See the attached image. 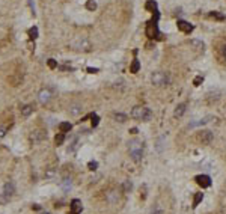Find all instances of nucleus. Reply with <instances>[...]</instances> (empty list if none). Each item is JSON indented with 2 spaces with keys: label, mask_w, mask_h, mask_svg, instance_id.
I'll list each match as a JSON object with an SVG mask.
<instances>
[{
  "label": "nucleus",
  "mask_w": 226,
  "mask_h": 214,
  "mask_svg": "<svg viewBox=\"0 0 226 214\" xmlns=\"http://www.w3.org/2000/svg\"><path fill=\"white\" fill-rule=\"evenodd\" d=\"M128 152H130V157L133 161L139 163L143 157V143L137 139H133L128 142Z\"/></svg>",
  "instance_id": "nucleus-1"
},
{
  "label": "nucleus",
  "mask_w": 226,
  "mask_h": 214,
  "mask_svg": "<svg viewBox=\"0 0 226 214\" xmlns=\"http://www.w3.org/2000/svg\"><path fill=\"white\" fill-rule=\"evenodd\" d=\"M70 47L73 50L76 51H80V53H87L92 50V44H90V41L84 36H77L74 38L71 42H70Z\"/></svg>",
  "instance_id": "nucleus-2"
},
{
  "label": "nucleus",
  "mask_w": 226,
  "mask_h": 214,
  "mask_svg": "<svg viewBox=\"0 0 226 214\" xmlns=\"http://www.w3.org/2000/svg\"><path fill=\"white\" fill-rule=\"evenodd\" d=\"M131 118L133 119H137V121H149L152 118V112L148 107L143 106H136L131 110Z\"/></svg>",
  "instance_id": "nucleus-3"
},
{
  "label": "nucleus",
  "mask_w": 226,
  "mask_h": 214,
  "mask_svg": "<svg viewBox=\"0 0 226 214\" xmlns=\"http://www.w3.org/2000/svg\"><path fill=\"white\" fill-rule=\"evenodd\" d=\"M157 18H158V12H155V18H152L151 21H148V24H146V35L151 39L155 38L158 41H161L163 36H161V32L158 30V27H157Z\"/></svg>",
  "instance_id": "nucleus-4"
},
{
  "label": "nucleus",
  "mask_w": 226,
  "mask_h": 214,
  "mask_svg": "<svg viewBox=\"0 0 226 214\" xmlns=\"http://www.w3.org/2000/svg\"><path fill=\"white\" fill-rule=\"evenodd\" d=\"M151 82L155 86H166V85H169L170 77H169V74L163 73V71H155V73L151 76Z\"/></svg>",
  "instance_id": "nucleus-5"
},
{
  "label": "nucleus",
  "mask_w": 226,
  "mask_h": 214,
  "mask_svg": "<svg viewBox=\"0 0 226 214\" xmlns=\"http://www.w3.org/2000/svg\"><path fill=\"white\" fill-rule=\"evenodd\" d=\"M51 97H53V93H51V90L47 89V88H45V89H41L39 93H38V100H39L41 104H48L50 100H51Z\"/></svg>",
  "instance_id": "nucleus-6"
},
{
  "label": "nucleus",
  "mask_w": 226,
  "mask_h": 214,
  "mask_svg": "<svg viewBox=\"0 0 226 214\" xmlns=\"http://www.w3.org/2000/svg\"><path fill=\"white\" fill-rule=\"evenodd\" d=\"M29 137H30L32 143H39V142H42L45 137H47V133H44L42 130H33Z\"/></svg>",
  "instance_id": "nucleus-7"
},
{
  "label": "nucleus",
  "mask_w": 226,
  "mask_h": 214,
  "mask_svg": "<svg viewBox=\"0 0 226 214\" xmlns=\"http://www.w3.org/2000/svg\"><path fill=\"white\" fill-rule=\"evenodd\" d=\"M197 140L200 142V143L208 145V143H211V140H213V133H211V131H208V130L199 131V134H197Z\"/></svg>",
  "instance_id": "nucleus-8"
},
{
  "label": "nucleus",
  "mask_w": 226,
  "mask_h": 214,
  "mask_svg": "<svg viewBox=\"0 0 226 214\" xmlns=\"http://www.w3.org/2000/svg\"><path fill=\"white\" fill-rule=\"evenodd\" d=\"M106 201L109 204H118L121 201L119 192H118V190H109V192L106 193Z\"/></svg>",
  "instance_id": "nucleus-9"
},
{
  "label": "nucleus",
  "mask_w": 226,
  "mask_h": 214,
  "mask_svg": "<svg viewBox=\"0 0 226 214\" xmlns=\"http://www.w3.org/2000/svg\"><path fill=\"white\" fill-rule=\"evenodd\" d=\"M194 179H196V182H197L202 188H207V187L211 185V178H210L208 175H197Z\"/></svg>",
  "instance_id": "nucleus-10"
},
{
  "label": "nucleus",
  "mask_w": 226,
  "mask_h": 214,
  "mask_svg": "<svg viewBox=\"0 0 226 214\" xmlns=\"http://www.w3.org/2000/svg\"><path fill=\"white\" fill-rule=\"evenodd\" d=\"M176 26H178V29H179L181 32H184V33H190V32L194 29L193 24H190V23H187V21H184V20H178Z\"/></svg>",
  "instance_id": "nucleus-11"
},
{
  "label": "nucleus",
  "mask_w": 226,
  "mask_h": 214,
  "mask_svg": "<svg viewBox=\"0 0 226 214\" xmlns=\"http://www.w3.org/2000/svg\"><path fill=\"white\" fill-rule=\"evenodd\" d=\"M3 195H5L8 199L15 195V184H14L12 181H9V182L5 184V187H3Z\"/></svg>",
  "instance_id": "nucleus-12"
},
{
  "label": "nucleus",
  "mask_w": 226,
  "mask_h": 214,
  "mask_svg": "<svg viewBox=\"0 0 226 214\" xmlns=\"http://www.w3.org/2000/svg\"><path fill=\"white\" fill-rule=\"evenodd\" d=\"M70 207H71V213L73 214H80L81 210H83V205H81V202L79 199H73L71 204H70Z\"/></svg>",
  "instance_id": "nucleus-13"
},
{
  "label": "nucleus",
  "mask_w": 226,
  "mask_h": 214,
  "mask_svg": "<svg viewBox=\"0 0 226 214\" xmlns=\"http://www.w3.org/2000/svg\"><path fill=\"white\" fill-rule=\"evenodd\" d=\"M213 119V116H207V118H203V119H199V121H193L189 124V128H194V127H202V125H205L208 122H211Z\"/></svg>",
  "instance_id": "nucleus-14"
},
{
  "label": "nucleus",
  "mask_w": 226,
  "mask_h": 214,
  "mask_svg": "<svg viewBox=\"0 0 226 214\" xmlns=\"http://www.w3.org/2000/svg\"><path fill=\"white\" fill-rule=\"evenodd\" d=\"M157 8H158V5H157L155 0H148L145 3V9L149 11V12H157Z\"/></svg>",
  "instance_id": "nucleus-15"
},
{
  "label": "nucleus",
  "mask_w": 226,
  "mask_h": 214,
  "mask_svg": "<svg viewBox=\"0 0 226 214\" xmlns=\"http://www.w3.org/2000/svg\"><path fill=\"white\" fill-rule=\"evenodd\" d=\"M68 112H70L71 115H74V116H77V115H80L83 112V107L80 104H73L70 109H68Z\"/></svg>",
  "instance_id": "nucleus-16"
},
{
  "label": "nucleus",
  "mask_w": 226,
  "mask_h": 214,
  "mask_svg": "<svg viewBox=\"0 0 226 214\" xmlns=\"http://www.w3.org/2000/svg\"><path fill=\"white\" fill-rule=\"evenodd\" d=\"M20 112H21V115H23V116H29V115L33 112V106H30V104L21 106V107H20Z\"/></svg>",
  "instance_id": "nucleus-17"
},
{
  "label": "nucleus",
  "mask_w": 226,
  "mask_h": 214,
  "mask_svg": "<svg viewBox=\"0 0 226 214\" xmlns=\"http://www.w3.org/2000/svg\"><path fill=\"white\" fill-rule=\"evenodd\" d=\"M73 187V179L71 178H65L62 181V188H63V192H70Z\"/></svg>",
  "instance_id": "nucleus-18"
},
{
  "label": "nucleus",
  "mask_w": 226,
  "mask_h": 214,
  "mask_svg": "<svg viewBox=\"0 0 226 214\" xmlns=\"http://www.w3.org/2000/svg\"><path fill=\"white\" fill-rule=\"evenodd\" d=\"M71 128H73V124H70V122H60L59 124V131L60 133H68V131H71Z\"/></svg>",
  "instance_id": "nucleus-19"
},
{
  "label": "nucleus",
  "mask_w": 226,
  "mask_h": 214,
  "mask_svg": "<svg viewBox=\"0 0 226 214\" xmlns=\"http://www.w3.org/2000/svg\"><path fill=\"white\" fill-rule=\"evenodd\" d=\"M186 104H179L176 109H175V112H173V115H175V118H181L184 115V112H186Z\"/></svg>",
  "instance_id": "nucleus-20"
},
{
  "label": "nucleus",
  "mask_w": 226,
  "mask_h": 214,
  "mask_svg": "<svg viewBox=\"0 0 226 214\" xmlns=\"http://www.w3.org/2000/svg\"><path fill=\"white\" fill-rule=\"evenodd\" d=\"M139 69H140V62H139L137 59H134V60L131 62V65H130V71H131L133 74H136Z\"/></svg>",
  "instance_id": "nucleus-21"
},
{
  "label": "nucleus",
  "mask_w": 226,
  "mask_h": 214,
  "mask_svg": "<svg viewBox=\"0 0 226 214\" xmlns=\"http://www.w3.org/2000/svg\"><path fill=\"white\" fill-rule=\"evenodd\" d=\"M63 142H65V133H59V134L54 136V145L56 146H60Z\"/></svg>",
  "instance_id": "nucleus-22"
},
{
  "label": "nucleus",
  "mask_w": 226,
  "mask_h": 214,
  "mask_svg": "<svg viewBox=\"0 0 226 214\" xmlns=\"http://www.w3.org/2000/svg\"><path fill=\"white\" fill-rule=\"evenodd\" d=\"M208 17L210 18H216V20H219V21H225L226 20V15H223V14H220V12H210L208 14Z\"/></svg>",
  "instance_id": "nucleus-23"
},
{
  "label": "nucleus",
  "mask_w": 226,
  "mask_h": 214,
  "mask_svg": "<svg viewBox=\"0 0 226 214\" xmlns=\"http://www.w3.org/2000/svg\"><path fill=\"white\" fill-rule=\"evenodd\" d=\"M151 214H164V210H163V207L160 204H155L152 207V210H151Z\"/></svg>",
  "instance_id": "nucleus-24"
},
{
  "label": "nucleus",
  "mask_w": 226,
  "mask_h": 214,
  "mask_svg": "<svg viewBox=\"0 0 226 214\" xmlns=\"http://www.w3.org/2000/svg\"><path fill=\"white\" fill-rule=\"evenodd\" d=\"M202 199H203V193H202V192L196 193V195H194V199H193V207H197V205L202 202Z\"/></svg>",
  "instance_id": "nucleus-25"
},
{
  "label": "nucleus",
  "mask_w": 226,
  "mask_h": 214,
  "mask_svg": "<svg viewBox=\"0 0 226 214\" xmlns=\"http://www.w3.org/2000/svg\"><path fill=\"white\" fill-rule=\"evenodd\" d=\"M219 56H220V59H223L226 62V44L219 47Z\"/></svg>",
  "instance_id": "nucleus-26"
},
{
  "label": "nucleus",
  "mask_w": 226,
  "mask_h": 214,
  "mask_svg": "<svg viewBox=\"0 0 226 214\" xmlns=\"http://www.w3.org/2000/svg\"><path fill=\"white\" fill-rule=\"evenodd\" d=\"M86 9L87 11H95L97 9V2L95 0H87L86 2Z\"/></svg>",
  "instance_id": "nucleus-27"
},
{
  "label": "nucleus",
  "mask_w": 226,
  "mask_h": 214,
  "mask_svg": "<svg viewBox=\"0 0 226 214\" xmlns=\"http://www.w3.org/2000/svg\"><path fill=\"white\" fill-rule=\"evenodd\" d=\"M113 118H115V121H118V122H125L127 121V115H124V113H115Z\"/></svg>",
  "instance_id": "nucleus-28"
},
{
  "label": "nucleus",
  "mask_w": 226,
  "mask_h": 214,
  "mask_svg": "<svg viewBox=\"0 0 226 214\" xmlns=\"http://www.w3.org/2000/svg\"><path fill=\"white\" fill-rule=\"evenodd\" d=\"M29 38L30 39H36L38 38V27L36 26H33V27L29 29Z\"/></svg>",
  "instance_id": "nucleus-29"
},
{
  "label": "nucleus",
  "mask_w": 226,
  "mask_h": 214,
  "mask_svg": "<svg viewBox=\"0 0 226 214\" xmlns=\"http://www.w3.org/2000/svg\"><path fill=\"white\" fill-rule=\"evenodd\" d=\"M189 44H190V45H197L200 50H203V42H200V41H197V39H192ZM197 47H196V49H197Z\"/></svg>",
  "instance_id": "nucleus-30"
},
{
  "label": "nucleus",
  "mask_w": 226,
  "mask_h": 214,
  "mask_svg": "<svg viewBox=\"0 0 226 214\" xmlns=\"http://www.w3.org/2000/svg\"><path fill=\"white\" fill-rule=\"evenodd\" d=\"M54 175H56V169L54 168H48L47 172H45V176H47V178H53Z\"/></svg>",
  "instance_id": "nucleus-31"
},
{
  "label": "nucleus",
  "mask_w": 226,
  "mask_h": 214,
  "mask_svg": "<svg viewBox=\"0 0 226 214\" xmlns=\"http://www.w3.org/2000/svg\"><path fill=\"white\" fill-rule=\"evenodd\" d=\"M97 168H98V163H97V161H89V163H87V169H89V171H95Z\"/></svg>",
  "instance_id": "nucleus-32"
},
{
  "label": "nucleus",
  "mask_w": 226,
  "mask_h": 214,
  "mask_svg": "<svg viewBox=\"0 0 226 214\" xmlns=\"http://www.w3.org/2000/svg\"><path fill=\"white\" fill-rule=\"evenodd\" d=\"M100 124V116L98 115H92V127H97Z\"/></svg>",
  "instance_id": "nucleus-33"
},
{
  "label": "nucleus",
  "mask_w": 226,
  "mask_h": 214,
  "mask_svg": "<svg viewBox=\"0 0 226 214\" xmlns=\"http://www.w3.org/2000/svg\"><path fill=\"white\" fill-rule=\"evenodd\" d=\"M47 65H48V68H51V69H54V68H57V62H56L54 59H48V62H47Z\"/></svg>",
  "instance_id": "nucleus-34"
},
{
  "label": "nucleus",
  "mask_w": 226,
  "mask_h": 214,
  "mask_svg": "<svg viewBox=\"0 0 226 214\" xmlns=\"http://www.w3.org/2000/svg\"><path fill=\"white\" fill-rule=\"evenodd\" d=\"M131 188H133V184H131V181H125V182H124V192H130Z\"/></svg>",
  "instance_id": "nucleus-35"
},
{
  "label": "nucleus",
  "mask_w": 226,
  "mask_h": 214,
  "mask_svg": "<svg viewBox=\"0 0 226 214\" xmlns=\"http://www.w3.org/2000/svg\"><path fill=\"white\" fill-rule=\"evenodd\" d=\"M203 82V77H200V76H197V77H194V80H193V83H194V86H199L200 83Z\"/></svg>",
  "instance_id": "nucleus-36"
},
{
  "label": "nucleus",
  "mask_w": 226,
  "mask_h": 214,
  "mask_svg": "<svg viewBox=\"0 0 226 214\" xmlns=\"http://www.w3.org/2000/svg\"><path fill=\"white\" fill-rule=\"evenodd\" d=\"M163 140H164V137H160V139H158V143H157V149L158 151H163V148H161V145H163Z\"/></svg>",
  "instance_id": "nucleus-37"
},
{
  "label": "nucleus",
  "mask_w": 226,
  "mask_h": 214,
  "mask_svg": "<svg viewBox=\"0 0 226 214\" xmlns=\"http://www.w3.org/2000/svg\"><path fill=\"white\" fill-rule=\"evenodd\" d=\"M86 71H87L89 74H97V73H98V68H92V66H89Z\"/></svg>",
  "instance_id": "nucleus-38"
},
{
  "label": "nucleus",
  "mask_w": 226,
  "mask_h": 214,
  "mask_svg": "<svg viewBox=\"0 0 226 214\" xmlns=\"http://www.w3.org/2000/svg\"><path fill=\"white\" fill-rule=\"evenodd\" d=\"M6 134V127H0V137H3Z\"/></svg>",
  "instance_id": "nucleus-39"
},
{
  "label": "nucleus",
  "mask_w": 226,
  "mask_h": 214,
  "mask_svg": "<svg viewBox=\"0 0 226 214\" xmlns=\"http://www.w3.org/2000/svg\"><path fill=\"white\" fill-rule=\"evenodd\" d=\"M130 133H133V134H136V133H137V128H131V130H130Z\"/></svg>",
  "instance_id": "nucleus-40"
},
{
  "label": "nucleus",
  "mask_w": 226,
  "mask_h": 214,
  "mask_svg": "<svg viewBox=\"0 0 226 214\" xmlns=\"http://www.w3.org/2000/svg\"><path fill=\"white\" fill-rule=\"evenodd\" d=\"M42 214H48V213H42Z\"/></svg>",
  "instance_id": "nucleus-41"
}]
</instances>
